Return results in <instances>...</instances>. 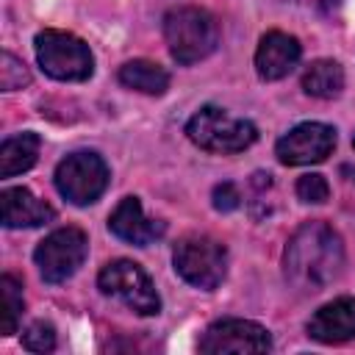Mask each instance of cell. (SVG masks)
Here are the masks:
<instances>
[{
    "instance_id": "cell-12",
    "label": "cell",
    "mask_w": 355,
    "mask_h": 355,
    "mask_svg": "<svg viewBox=\"0 0 355 355\" xmlns=\"http://www.w3.org/2000/svg\"><path fill=\"white\" fill-rule=\"evenodd\" d=\"M302 47L294 36L283 31H269L261 36L255 50V69L263 80H280L300 64Z\"/></svg>"
},
{
    "instance_id": "cell-5",
    "label": "cell",
    "mask_w": 355,
    "mask_h": 355,
    "mask_svg": "<svg viewBox=\"0 0 355 355\" xmlns=\"http://www.w3.org/2000/svg\"><path fill=\"white\" fill-rule=\"evenodd\" d=\"M97 286L105 297L125 302L139 316H155L161 311V297H158L150 275L128 258L108 261L97 275Z\"/></svg>"
},
{
    "instance_id": "cell-7",
    "label": "cell",
    "mask_w": 355,
    "mask_h": 355,
    "mask_svg": "<svg viewBox=\"0 0 355 355\" xmlns=\"http://www.w3.org/2000/svg\"><path fill=\"white\" fill-rule=\"evenodd\" d=\"M108 164L92 150H78L55 166V189L72 205H92L100 200V194L108 189Z\"/></svg>"
},
{
    "instance_id": "cell-23",
    "label": "cell",
    "mask_w": 355,
    "mask_h": 355,
    "mask_svg": "<svg viewBox=\"0 0 355 355\" xmlns=\"http://www.w3.org/2000/svg\"><path fill=\"white\" fill-rule=\"evenodd\" d=\"M352 147H355V139H352Z\"/></svg>"
},
{
    "instance_id": "cell-3",
    "label": "cell",
    "mask_w": 355,
    "mask_h": 355,
    "mask_svg": "<svg viewBox=\"0 0 355 355\" xmlns=\"http://www.w3.org/2000/svg\"><path fill=\"white\" fill-rule=\"evenodd\" d=\"M186 136L205 153L233 155L247 150L258 139V128L250 119L230 116L225 108L202 105L186 125Z\"/></svg>"
},
{
    "instance_id": "cell-20",
    "label": "cell",
    "mask_w": 355,
    "mask_h": 355,
    "mask_svg": "<svg viewBox=\"0 0 355 355\" xmlns=\"http://www.w3.org/2000/svg\"><path fill=\"white\" fill-rule=\"evenodd\" d=\"M22 347L28 352H50L55 347V327L50 322H33L22 333Z\"/></svg>"
},
{
    "instance_id": "cell-21",
    "label": "cell",
    "mask_w": 355,
    "mask_h": 355,
    "mask_svg": "<svg viewBox=\"0 0 355 355\" xmlns=\"http://www.w3.org/2000/svg\"><path fill=\"white\" fill-rule=\"evenodd\" d=\"M297 197H300L302 202L319 205V202H324V200L330 197V186H327V180H324L322 175L308 172V175H302V178L297 180Z\"/></svg>"
},
{
    "instance_id": "cell-2",
    "label": "cell",
    "mask_w": 355,
    "mask_h": 355,
    "mask_svg": "<svg viewBox=\"0 0 355 355\" xmlns=\"http://www.w3.org/2000/svg\"><path fill=\"white\" fill-rule=\"evenodd\" d=\"M164 39L178 64H197L219 44L216 19L197 6H178L164 14Z\"/></svg>"
},
{
    "instance_id": "cell-11",
    "label": "cell",
    "mask_w": 355,
    "mask_h": 355,
    "mask_svg": "<svg viewBox=\"0 0 355 355\" xmlns=\"http://www.w3.org/2000/svg\"><path fill=\"white\" fill-rule=\"evenodd\" d=\"M108 230L133 247H147L164 236V222L147 219L139 197H122L108 216Z\"/></svg>"
},
{
    "instance_id": "cell-4",
    "label": "cell",
    "mask_w": 355,
    "mask_h": 355,
    "mask_svg": "<svg viewBox=\"0 0 355 355\" xmlns=\"http://www.w3.org/2000/svg\"><path fill=\"white\" fill-rule=\"evenodd\" d=\"M175 272L194 288L214 291L227 272V250L211 236H183L172 252Z\"/></svg>"
},
{
    "instance_id": "cell-19",
    "label": "cell",
    "mask_w": 355,
    "mask_h": 355,
    "mask_svg": "<svg viewBox=\"0 0 355 355\" xmlns=\"http://www.w3.org/2000/svg\"><path fill=\"white\" fill-rule=\"evenodd\" d=\"M28 83H31V72L25 69V64L17 55H11L6 50L3 53V67H0V89L3 92H17Z\"/></svg>"
},
{
    "instance_id": "cell-10",
    "label": "cell",
    "mask_w": 355,
    "mask_h": 355,
    "mask_svg": "<svg viewBox=\"0 0 355 355\" xmlns=\"http://www.w3.org/2000/svg\"><path fill=\"white\" fill-rule=\"evenodd\" d=\"M336 147V130L324 122H300L286 136L277 139L275 155L286 166L322 164Z\"/></svg>"
},
{
    "instance_id": "cell-9",
    "label": "cell",
    "mask_w": 355,
    "mask_h": 355,
    "mask_svg": "<svg viewBox=\"0 0 355 355\" xmlns=\"http://www.w3.org/2000/svg\"><path fill=\"white\" fill-rule=\"evenodd\" d=\"M197 347L202 355H255L272 349V336L250 319H219L208 324Z\"/></svg>"
},
{
    "instance_id": "cell-22",
    "label": "cell",
    "mask_w": 355,
    "mask_h": 355,
    "mask_svg": "<svg viewBox=\"0 0 355 355\" xmlns=\"http://www.w3.org/2000/svg\"><path fill=\"white\" fill-rule=\"evenodd\" d=\"M239 202H241V194L233 183H219L214 189V208L216 211H233V208H239Z\"/></svg>"
},
{
    "instance_id": "cell-14",
    "label": "cell",
    "mask_w": 355,
    "mask_h": 355,
    "mask_svg": "<svg viewBox=\"0 0 355 355\" xmlns=\"http://www.w3.org/2000/svg\"><path fill=\"white\" fill-rule=\"evenodd\" d=\"M0 216L6 227H39L55 216V211L22 186H8L0 191Z\"/></svg>"
},
{
    "instance_id": "cell-13",
    "label": "cell",
    "mask_w": 355,
    "mask_h": 355,
    "mask_svg": "<svg viewBox=\"0 0 355 355\" xmlns=\"http://www.w3.org/2000/svg\"><path fill=\"white\" fill-rule=\"evenodd\" d=\"M308 336L319 344H341L355 338V297H338L308 319Z\"/></svg>"
},
{
    "instance_id": "cell-17",
    "label": "cell",
    "mask_w": 355,
    "mask_h": 355,
    "mask_svg": "<svg viewBox=\"0 0 355 355\" xmlns=\"http://www.w3.org/2000/svg\"><path fill=\"white\" fill-rule=\"evenodd\" d=\"M119 83L128 89H136L141 94H164L169 89V72L158 67L155 61H128L119 67Z\"/></svg>"
},
{
    "instance_id": "cell-16",
    "label": "cell",
    "mask_w": 355,
    "mask_h": 355,
    "mask_svg": "<svg viewBox=\"0 0 355 355\" xmlns=\"http://www.w3.org/2000/svg\"><path fill=\"white\" fill-rule=\"evenodd\" d=\"M302 89L311 97L319 100H333L341 94L344 89V69L338 61L333 58H319L313 64H308V69L302 72Z\"/></svg>"
},
{
    "instance_id": "cell-6",
    "label": "cell",
    "mask_w": 355,
    "mask_h": 355,
    "mask_svg": "<svg viewBox=\"0 0 355 355\" xmlns=\"http://www.w3.org/2000/svg\"><path fill=\"white\" fill-rule=\"evenodd\" d=\"M33 47H36V61L44 69V75L55 80H86L94 69L89 44L67 31L36 33Z\"/></svg>"
},
{
    "instance_id": "cell-15",
    "label": "cell",
    "mask_w": 355,
    "mask_h": 355,
    "mask_svg": "<svg viewBox=\"0 0 355 355\" xmlns=\"http://www.w3.org/2000/svg\"><path fill=\"white\" fill-rule=\"evenodd\" d=\"M42 139L33 130L17 133L0 144V178H14L19 172H28L39 158Z\"/></svg>"
},
{
    "instance_id": "cell-1",
    "label": "cell",
    "mask_w": 355,
    "mask_h": 355,
    "mask_svg": "<svg viewBox=\"0 0 355 355\" xmlns=\"http://www.w3.org/2000/svg\"><path fill=\"white\" fill-rule=\"evenodd\" d=\"M344 269L341 236L324 222H305L294 230L283 252L286 280L300 291H322Z\"/></svg>"
},
{
    "instance_id": "cell-8",
    "label": "cell",
    "mask_w": 355,
    "mask_h": 355,
    "mask_svg": "<svg viewBox=\"0 0 355 355\" xmlns=\"http://www.w3.org/2000/svg\"><path fill=\"white\" fill-rule=\"evenodd\" d=\"M86 252H89V239L80 227H58L39 241V247L33 250V261L39 266L42 280L55 286L69 280L80 269Z\"/></svg>"
},
{
    "instance_id": "cell-18",
    "label": "cell",
    "mask_w": 355,
    "mask_h": 355,
    "mask_svg": "<svg viewBox=\"0 0 355 355\" xmlns=\"http://www.w3.org/2000/svg\"><path fill=\"white\" fill-rule=\"evenodd\" d=\"M0 294H3V319H0V333L11 336L19 327V316H22V286L14 275H3L0 277Z\"/></svg>"
}]
</instances>
